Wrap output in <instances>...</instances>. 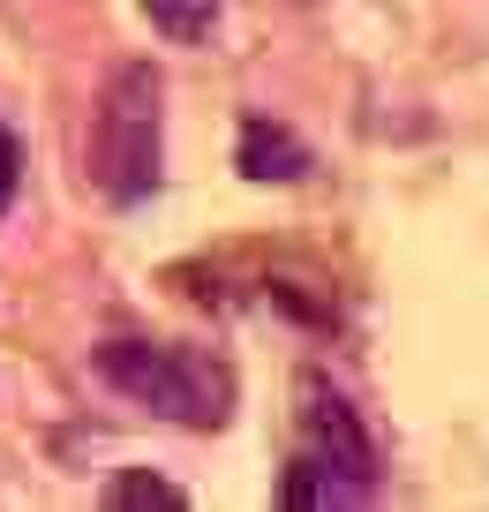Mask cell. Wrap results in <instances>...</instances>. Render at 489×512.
Returning a JSON list of instances; mask_svg holds the SVG:
<instances>
[{
  "label": "cell",
  "mask_w": 489,
  "mask_h": 512,
  "mask_svg": "<svg viewBox=\"0 0 489 512\" xmlns=\"http://www.w3.org/2000/svg\"><path fill=\"white\" fill-rule=\"evenodd\" d=\"M166 166V76L151 61H121L106 76L91 121V181L106 204H143Z\"/></svg>",
  "instance_id": "cell-1"
},
{
  "label": "cell",
  "mask_w": 489,
  "mask_h": 512,
  "mask_svg": "<svg viewBox=\"0 0 489 512\" xmlns=\"http://www.w3.org/2000/svg\"><path fill=\"white\" fill-rule=\"evenodd\" d=\"M234 166L241 181H301L309 174V144H301L286 121H241V144H234Z\"/></svg>",
  "instance_id": "cell-4"
},
{
  "label": "cell",
  "mask_w": 489,
  "mask_h": 512,
  "mask_svg": "<svg viewBox=\"0 0 489 512\" xmlns=\"http://www.w3.org/2000/svg\"><path fill=\"white\" fill-rule=\"evenodd\" d=\"M91 369L121 392L128 407L158 422H181V430H219L226 407H234V377L219 362L189 347H158V339H106L91 354Z\"/></svg>",
  "instance_id": "cell-2"
},
{
  "label": "cell",
  "mask_w": 489,
  "mask_h": 512,
  "mask_svg": "<svg viewBox=\"0 0 489 512\" xmlns=\"http://www.w3.org/2000/svg\"><path fill=\"white\" fill-rule=\"evenodd\" d=\"M16 174H23V151H16V136H8V121H0V211L16 196Z\"/></svg>",
  "instance_id": "cell-7"
},
{
  "label": "cell",
  "mask_w": 489,
  "mask_h": 512,
  "mask_svg": "<svg viewBox=\"0 0 489 512\" xmlns=\"http://www.w3.org/2000/svg\"><path fill=\"white\" fill-rule=\"evenodd\" d=\"M136 8L166 46H196V38H211V23H219L226 0H136Z\"/></svg>",
  "instance_id": "cell-5"
},
{
  "label": "cell",
  "mask_w": 489,
  "mask_h": 512,
  "mask_svg": "<svg viewBox=\"0 0 489 512\" xmlns=\"http://www.w3.org/2000/svg\"><path fill=\"white\" fill-rule=\"evenodd\" d=\"M106 505H166V512H181L189 490H174L166 475H143V467H121V475L106 482Z\"/></svg>",
  "instance_id": "cell-6"
},
{
  "label": "cell",
  "mask_w": 489,
  "mask_h": 512,
  "mask_svg": "<svg viewBox=\"0 0 489 512\" xmlns=\"http://www.w3.org/2000/svg\"><path fill=\"white\" fill-rule=\"evenodd\" d=\"M294 422H301V460L324 467L347 490V505H369L377 497V437H369L362 407L324 369H301L294 377Z\"/></svg>",
  "instance_id": "cell-3"
}]
</instances>
